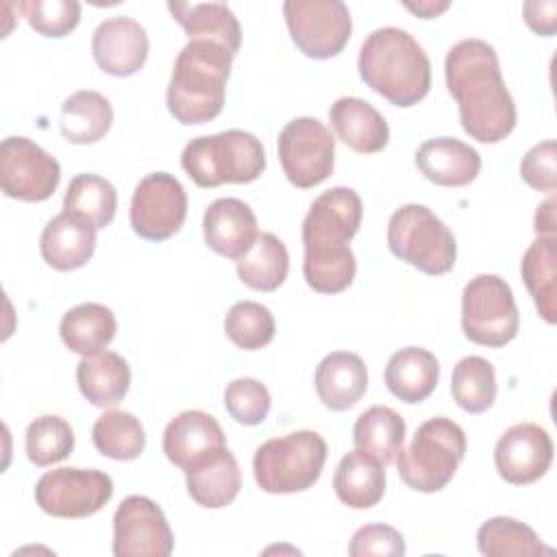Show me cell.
<instances>
[{
  "label": "cell",
  "mask_w": 557,
  "mask_h": 557,
  "mask_svg": "<svg viewBox=\"0 0 557 557\" xmlns=\"http://www.w3.org/2000/svg\"><path fill=\"white\" fill-rule=\"evenodd\" d=\"M444 74L461 126L472 139L498 144L513 131L516 102L503 81L494 46L483 39H461L448 50Z\"/></svg>",
  "instance_id": "1"
},
{
  "label": "cell",
  "mask_w": 557,
  "mask_h": 557,
  "mask_svg": "<svg viewBox=\"0 0 557 557\" xmlns=\"http://www.w3.org/2000/svg\"><path fill=\"white\" fill-rule=\"evenodd\" d=\"M361 81L396 107L418 104L431 89V61L424 48L403 28L372 30L359 50Z\"/></svg>",
  "instance_id": "2"
},
{
  "label": "cell",
  "mask_w": 557,
  "mask_h": 557,
  "mask_svg": "<svg viewBox=\"0 0 557 557\" xmlns=\"http://www.w3.org/2000/svg\"><path fill=\"white\" fill-rule=\"evenodd\" d=\"M233 57L215 41H187L174 61L165 94L168 111L176 122L205 124L220 115Z\"/></svg>",
  "instance_id": "3"
},
{
  "label": "cell",
  "mask_w": 557,
  "mask_h": 557,
  "mask_svg": "<svg viewBox=\"0 0 557 557\" xmlns=\"http://www.w3.org/2000/svg\"><path fill=\"white\" fill-rule=\"evenodd\" d=\"M181 165L198 187L252 183L265 170L263 144L246 131H224L194 137L181 154Z\"/></svg>",
  "instance_id": "4"
},
{
  "label": "cell",
  "mask_w": 557,
  "mask_h": 557,
  "mask_svg": "<svg viewBox=\"0 0 557 557\" xmlns=\"http://www.w3.org/2000/svg\"><path fill=\"white\" fill-rule=\"evenodd\" d=\"M466 455V433L450 418L422 422L407 448L396 455L403 483L416 492H440L457 472Z\"/></svg>",
  "instance_id": "5"
},
{
  "label": "cell",
  "mask_w": 557,
  "mask_h": 557,
  "mask_svg": "<svg viewBox=\"0 0 557 557\" xmlns=\"http://www.w3.org/2000/svg\"><path fill=\"white\" fill-rule=\"evenodd\" d=\"M326 453V442L315 431L272 437L255 450V481L268 494L305 492L320 479Z\"/></svg>",
  "instance_id": "6"
},
{
  "label": "cell",
  "mask_w": 557,
  "mask_h": 557,
  "mask_svg": "<svg viewBox=\"0 0 557 557\" xmlns=\"http://www.w3.org/2000/svg\"><path fill=\"white\" fill-rule=\"evenodd\" d=\"M387 246L394 257L431 276L450 272L457 259V242L450 228L418 202L403 205L392 213Z\"/></svg>",
  "instance_id": "7"
},
{
  "label": "cell",
  "mask_w": 557,
  "mask_h": 557,
  "mask_svg": "<svg viewBox=\"0 0 557 557\" xmlns=\"http://www.w3.org/2000/svg\"><path fill=\"white\" fill-rule=\"evenodd\" d=\"M463 335L490 348L509 344L520 329V315L511 287L498 274H479L470 278L461 294Z\"/></svg>",
  "instance_id": "8"
},
{
  "label": "cell",
  "mask_w": 557,
  "mask_h": 557,
  "mask_svg": "<svg viewBox=\"0 0 557 557\" xmlns=\"http://www.w3.org/2000/svg\"><path fill=\"white\" fill-rule=\"evenodd\" d=\"M283 15L298 50L309 59H331L352 33L350 11L342 0H287Z\"/></svg>",
  "instance_id": "9"
},
{
  "label": "cell",
  "mask_w": 557,
  "mask_h": 557,
  "mask_svg": "<svg viewBox=\"0 0 557 557\" xmlns=\"http://www.w3.org/2000/svg\"><path fill=\"white\" fill-rule=\"evenodd\" d=\"M113 496V481L102 470L57 468L39 476L35 503L54 518H89Z\"/></svg>",
  "instance_id": "10"
},
{
  "label": "cell",
  "mask_w": 557,
  "mask_h": 557,
  "mask_svg": "<svg viewBox=\"0 0 557 557\" xmlns=\"http://www.w3.org/2000/svg\"><path fill=\"white\" fill-rule=\"evenodd\" d=\"M278 161L294 187H315L333 174L335 139L320 120L294 117L278 135Z\"/></svg>",
  "instance_id": "11"
},
{
  "label": "cell",
  "mask_w": 557,
  "mask_h": 557,
  "mask_svg": "<svg viewBox=\"0 0 557 557\" xmlns=\"http://www.w3.org/2000/svg\"><path fill=\"white\" fill-rule=\"evenodd\" d=\"M61 181L59 161L28 137H7L0 144V187L4 196L41 202Z\"/></svg>",
  "instance_id": "12"
},
{
  "label": "cell",
  "mask_w": 557,
  "mask_h": 557,
  "mask_svg": "<svg viewBox=\"0 0 557 557\" xmlns=\"http://www.w3.org/2000/svg\"><path fill=\"white\" fill-rule=\"evenodd\" d=\"M131 226L148 242H163L178 233L187 215V194L168 172L146 174L131 200Z\"/></svg>",
  "instance_id": "13"
},
{
  "label": "cell",
  "mask_w": 557,
  "mask_h": 557,
  "mask_svg": "<svg viewBox=\"0 0 557 557\" xmlns=\"http://www.w3.org/2000/svg\"><path fill=\"white\" fill-rule=\"evenodd\" d=\"M174 535L161 507L148 496H126L113 516L115 557H168Z\"/></svg>",
  "instance_id": "14"
},
{
  "label": "cell",
  "mask_w": 557,
  "mask_h": 557,
  "mask_svg": "<svg viewBox=\"0 0 557 557\" xmlns=\"http://www.w3.org/2000/svg\"><path fill=\"white\" fill-rule=\"evenodd\" d=\"M494 463L503 481L529 485L546 474L553 463V440L540 424L509 426L496 442Z\"/></svg>",
  "instance_id": "15"
},
{
  "label": "cell",
  "mask_w": 557,
  "mask_h": 557,
  "mask_svg": "<svg viewBox=\"0 0 557 557\" xmlns=\"http://www.w3.org/2000/svg\"><path fill=\"white\" fill-rule=\"evenodd\" d=\"M226 450V435L218 420L200 409L172 418L163 431V453L185 474Z\"/></svg>",
  "instance_id": "16"
},
{
  "label": "cell",
  "mask_w": 557,
  "mask_h": 557,
  "mask_svg": "<svg viewBox=\"0 0 557 557\" xmlns=\"http://www.w3.org/2000/svg\"><path fill=\"white\" fill-rule=\"evenodd\" d=\"M363 218V205L355 189L331 187L322 191L302 220V244L348 246Z\"/></svg>",
  "instance_id": "17"
},
{
  "label": "cell",
  "mask_w": 557,
  "mask_h": 557,
  "mask_svg": "<svg viewBox=\"0 0 557 557\" xmlns=\"http://www.w3.org/2000/svg\"><path fill=\"white\" fill-rule=\"evenodd\" d=\"M146 28L126 15H113L98 24L91 37V52L98 67L111 76H131L141 70L148 57Z\"/></svg>",
  "instance_id": "18"
},
{
  "label": "cell",
  "mask_w": 557,
  "mask_h": 557,
  "mask_svg": "<svg viewBox=\"0 0 557 557\" xmlns=\"http://www.w3.org/2000/svg\"><path fill=\"white\" fill-rule=\"evenodd\" d=\"M202 233L213 252L237 261L259 237V224L255 211L244 200L218 198L205 209Z\"/></svg>",
  "instance_id": "19"
},
{
  "label": "cell",
  "mask_w": 557,
  "mask_h": 557,
  "mask_svg": "<svg viewBox=\"0 0 557 557\" xmlns=\"http://www.w3.org/2000/svg\"><path fill=\"white\" fill-rule=\"evenodd\" d=\"M416 165L435 185L463 187L479 176L481 157L461 139L433 137L418 148Z\"/></svg>",
  "instance_id": "20"
},
{
  "label": "cell",
  "mask_w": 557,
  "mask_h": 557,
  "mask_svg": "<svg viewBox=\"0 0 557 557\" xmlns=\"http://www.w3.org/2000/svg\"><path fill=\"white\" fill-rule=\"evenodd\" d=\"M315 394L331 411L355 407L368 389V370L359 355L348 350L329 352L315 368Z\"/></svg>",
  "instance_id": "21"
},
{
  "label": "cell",
  "mask_w": 557,
  "mask_h": 557,
  "mask_svg": "<svg viewBox=\"0 0 557 557\" xmlns=\"http://www.w3.org/2000/svg\"><path fill=\"white\" fill-rule=\"evenodd\" d=\"M329 120L335 135L355 152L374 154L389 141V126L385 117L361 98H337L329 109Z\"/></svg>",
  "instance_id": "22"
},
{
  "label": "cell",
  "mask_w": 557,
  "mask_h": 557,
  "mask_svg": "<svg viewBox=\"0 0 557 557\" xmlns=\"http://www.w3.org/2000/svg\"><path fill=\"white\" fill-rule=\"evenodd\" d=\"M39 250L50 268L59 272L78 270L96 250V228L63 211L44 226Z\"/></svg>",
  "instance_id": "23"
},
{
  "label": "cell",
  "mask_w": 557,
  "mask_h": 557,
  "mask_svg": "<svg viewBox=\"0 0 557 557\" xmlns=\"http://www.w3.org/2000/svg\"><path fill=\"white\" fill-rule=\"evenodd\" d=\"M385 466L366 450L344 455L333 474L337 498L350 509H370L385 494Z\"/></svg>",
  "instance_id": "24"
},
{
  "label": "cell",
  "mask_w": 557,
  "mask_h": 557,
  "mask_svg": "<svg viewBox=\"0 0 557 557\" xmlns=\"http://www.w3.org/2000/svg\"><path fill=\"white\" fill-rule=\"evenodd\" d=\"M440 381V363L433 352L420 346L396 350L385 366V385L403 403H422Z\"/></svg>",
  "instance_id": "25"
},
{
  "label": "cell",
  "mask_w": 557,
  "mask_h": 557,
  "mask_svg": "<svg viewBox=\"0 0 557 557\" xmlns=\"http://www.w3.org/2000/svg\"><path fill=\"white\" fill-rule=\"evenodd\" d=\"M172 17L183 26L189 41L207 39L237 54L242 28L235 13L224 2H168Z\"/></svg>",
  "instance_id": "26"
},
{
  "label": "cell",
  "mask_w": 557,
  "mask_h": 557,
  "mask_svg": "<svg viewBox=\"0 0 557 557\" xmlns=\"http://www.w3.org/2000/svg\"><path fill=\"white\" fill-rule=\"evenodd\" d=\"M76 383L94 407H115L128 392L131 368L122 355L102 350L78 361Z\"/></svg>",
  "instance_id": "27"
},
{
  "label": "cell",
  "mask_w": 557,
  "mask_h": 557,
  "mask_svg": "<svg viewBox=\"0 0 557 557\" xmlns=\"http://www.w3.org/2000/svg\"><path fill=\"white\" fill-rule=\"evenodd\" d=\"M115 329V315L109 307L100 302H83L72 307L61 318L59 335L72 352L91 357L102 352L113 342Z\"/></svg>",
  "instance_id": "28"
},
{
  "label": "cell",
  "mask_w": 557,
  "mask_h": 557,
  "mask_svg": "<svg viewBox=\"0 0 557 557\" xmlns=\"http://www.w3.org/2000/svg\"><path fill=\"white\" fill-rule=\"evenodd\" d=\"M522 281L537 307V313L555 324L557 320V239L555 235L537 237L522 255Z\"/></svg>",
  "instance_id": "29"
},
{
  "label": "cell",
  "mask_w": 557,
  "mask_h": 557,
  "mask_svg": "<svg viewBox=\"0 0 557 557\" xmlns=\"http://www.w3.org/2000/svg\"><path fill=\"white\" fill-rule=\"evenodd\" d=\"M111 124V102L94 89L74 91L61 104V135L70 144H96L109 133Z\"/></svg>",
  "instance_id": "30"
},
{
  "label": "cell",
  "mask_w": 557,
  "mask_h": 557,
  "mask_svg": "<svg viewBox=\"0 0 557 557\" xmlns=\"http://www.w3.org/2000/svg\"><path fill=\"white\" fill-rule=\"evenodd\" d=\"M189 496L207 509H220L235 500L242 487V472L237 459L226 448L211 461L185 474Z\"/></svg>",
  "instance_id": "31"
},
{
  "label": "cell",
  "mask_w": 557,
  "mask_h": 557,
  "mask_svg": "<svg viewBox=\"0 0 557 557\" xmlns=\"http://www.w3.org/2000/svg\"><path fill=\"white\" fill-rule=\"evenodd\" d=\"M405 420L392 407L374 405L366 409L355 426H352V442L359 450L376 457L383 466L396 461L405 444Z\"/></svg>",
  "instance_id": "32"
},
{
  "label": "cell",
  "mask_w": 557,
  "mask_h": 557,
  "mask_svg": "<svg viewBox=\"0 0 557 557\" xmlns=\"http://www.w3.org/2000/svg\"><path fill=\"white\" fill-rule=\"evenodd\" d=\"M117 191L98 174H76L63 196V211L89 224L91 228H104L115 218Z\"/></svg>",
  "instance_id": "33"
},
{
  "label": "cell",
  "mask_w": 557,
  "mask_h": 557,
  "mask_svg": "<svg viewBox=\"0 0 557 557\" xmlns=\"http://www.w3.org/2000/svg\"><path fill=\"white\" fill-rule=\"evenodd\" d=\"M305 261L302 274L307 285L318 294L344 292L357 272V261L350 246L333 244H302Z\"/></svg>",
  "instance_id": "34"
},
{
  "label": "cell",
  "mask_w": 557,
  "mask_h": 557,
  "mask_svg": "<svg viewBox=\"0 0 557 557\" xmlns=\"http://www.w3.org/2000/svg\"><path fill=\"white\" fill-rule=\"evenodd\" d=\"M289 272V255L274 233H259L250 250L237 259V276L257 292L278 289Z\"/></svg>",
  "instance_id": "35"
},
{
  "label": "cell",
  "mask_w": 557,
  "mask_h": 557,
  "mask_svg": "<svg viewBox=\"0 0 557 557\" xmlns=\"http://www.w3.org/2000/svg\"><path fill=\"white\" fill-rule=\"evenodd\" d=\"M476 546L487 557H511V555H550L553 548L544 546L537 533L524 522L496 516L485 520L476 533Z\"/></svg>",
  "instance_id": "36"
},
{
  "label": "cell",
  "mask_w": 557,
  "mask_h": 557,
  "mask_svg": "<svg viewBox=\"0 0 557 557\" xmlns=\"http://www.w3.org/2000/svg\"><path fill=\"white\" fill-rule=\"evenodd\" d=\"M94 446L100 455L115 461H131L144 453L146 433L141 422L122 409L104 411L91 429Z\"/></svg>",
  "instance_id": "37"
},
{
  "label": "cell",
  "mask_w": 557,
  "mask_h": 557,
  "mask_svg": "<svg viewBox=\"0 0 557 557\" xmlns=\"http://www.w3.org/2000/svg\"><path fill=\"white\" fill-rule=\"evenodd\" d=\"M450 394L455 403L468 413H483L496 400L494 366L476 355L463 357L453 368Z\"/></svg>",
  "instance_id": "38"
},
{
  "label": "cell",
  "mask_w": 557,
  "mask_h": 557,
  "mask_svg": "<svg viewBox=\"0 0 557 557\" xmlns=\"http://www.w3.org/2000/svg\"><path fill=\"white\" fill-rule=\"evenodd\" d=\"M26 457L39 466H52L63 461L74 450V431L61 416H39L26 429Z\"/></svg>",
  "instance_id": "39"
},
{
  "label": "cell",
  "mask_w": 557,
  "mask_h": 557,
  "mask_svg": "<svg viewBox=\"0 0 557 557\" xmlns=\"http://www.w3.org/2000/svg\"><path fill=\"white\" fill-rule=\"evenodd\" d=\"M224 331L235 346L244 350H259L272 342L276 324L272 311L265 305L242 300L228 309L224 318Z\"/></svg>",
  "instance_id": "40"
},
{
  "label": "cell",
  "mask_w": 557,
  "mask_h": 557,
  "mask_svg": "<svg viewBox=\"0 0 557 557\" xmlns=\"http://www.w3.org/2000/svg\"><path fill=\"white\" fill-rule=\"evenodd\" d=\"M17 9L30 28L44 37H63L81 20V4L76 0H22Z\"/></svg>",
  "instance_id": "41"
},
{
  "label": "cell",
  "mask_w": 557,
  "mask_h": 557,
  "mask_svg": "<svg viewBox=\"0 0 557 557\" xmlns=\"http://www.w3.org/2000/svg\"><path fill=\"white\" fill-rule=\"evenodd\" d=\"M270 392L257 379H233L224 389V407L228 416L244 426L261 424L270 413Z\"/></svg>",
  "instance_id": "42"
},
{
  "label": "cell",
  "mask_w": 557,
  "mask_h": 557,
  "mask_svg": "<svg viewBox=\"0 0 557 557\" xmlns=\"http://www.w3.org/2000/svg\"><path fill=\"white\" fill-rule=\"evenodd\" d=\"M348 555L352 557H398L405 555L403 535L389 524H366L355 531Z\"/></svg>",
  "instance_id": "43"
},
{
  "label": "cell",
  "mask_w": 557,
  "mask_h": 557,
  "mask_svg": "<svg viewBox=\"0 0 557 557\" xmlns=\"http://www.w3.org/2000/svg\"><path fill=\"white\" fill-rule=\"evenodd\" d=\"M557 146L553 139H546L542 144H535L520 163V176L522 181L537 189L553 194L557 189Z\"/></svg>",
  "instance_id": "44"
},
{
  "label": "cell",
  "mask_w": 557,
  "mask_h": 557,
  "mask_svg": "<svg viewBox=\"0 0 557 557\" xmlns=\"http://www.w3.org/2000/svg\"><path fill=\"white\" fill-rule=\"evenodd\" d=\"M524 22L542 37H550L557 30V2L555 0H529L522 4Z\"/></svg>",
  "instance_id": "45"
},
{
  "label": "cell",
  "mask_w": 557,
  "mask_h": 557,
  "mask_svg": "<svg viewBox=\"0 0 557 557\" xmlns=\"http://www.w3.org/2000/svg\"><path fill=\"white\" fill-rule=\"evenodd\" d=\"M535 233L540 237L555 235V196H548L535 213Z\"/></svg>",
  "instance_id": "46"
},
{
  "label": "cell",
  "mask_w": 557,
  "mask_h": 557,
  "mask_svg": "<svg viewBox=\"0 0 557 557\" xmlns=\"http://www.w3.org/2000/svg\"><path fill=\"white\" fill-rule=\"evenodd\" d=\"M405 7H407L411 13H416L418 17H422V20H431V17L440 15L442 11H446V9H448V2H446V0H444V2L420 0V2H405Z\"/></svg>",
  "instance_id": "47"
}]
</instances>
